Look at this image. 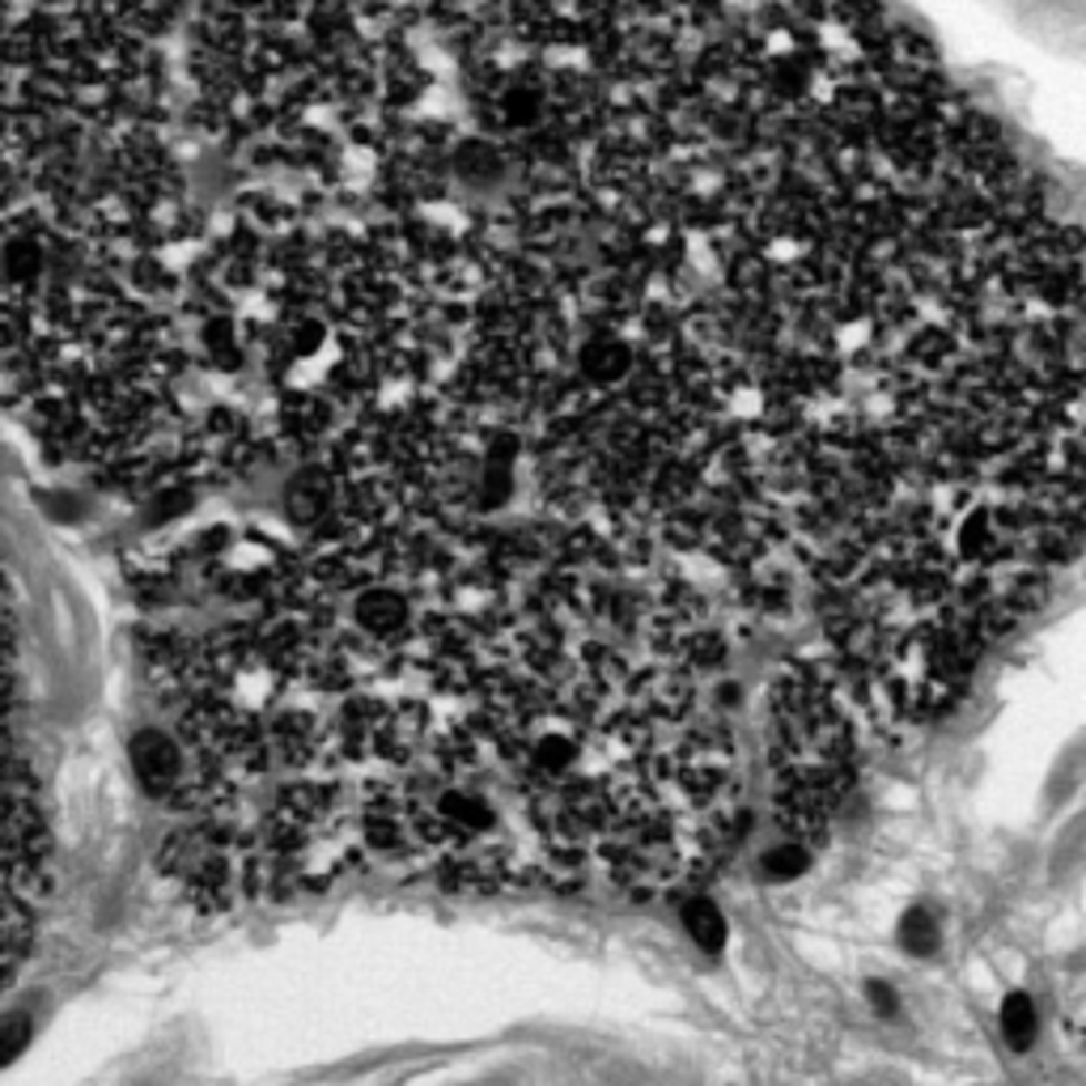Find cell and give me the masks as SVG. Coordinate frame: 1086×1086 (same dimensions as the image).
Here are the masks:
<instances>
[{"label":"cell","mask_w":1086,"mask_h":1086,"mask_svg":"<svg viewBox=\"0 0 1086 1086\" xmlns=\"http://www.w3.org/2000/svg\"><path fill=\"white\" fill-rule=\"evenodd\" d=\"M132 769L145 781V790H170L179 781V748L162 730H141L132 739Z\"/></svg>","instance_id":"6da1fadb"},{"label":"cell","mask_w":1086,"mask_h":1086,"mask_svg":"<svg viewBox=\"0 0 1086 1086\" xmlns=\"http://www.w3.org/2000/svg\"><path fill=\"white\" fill-rule=\"evenodd\" d=\"M332 476L327 471H318V467H311V471H297L293 476V484H290V514L297 518V522H311V518H318L323 509L332 506Z\"/></svg>","instance_id":"7a4b0ae2"},{"label":"cell","mask_w":1086,"mask_h":1086,"mask_svg":"<svg viewBox=\"0 0 1086 1086\" xmlns=\"http://www.w3.org/2000/svg\"><path fill=\"white\" fill-rule=\"evenodd\" d=\"M683 930L692 934L700 951H722L725 938H730V925H725L722 909L713 904V900H688V909H683Z\"/></svg>","instance_id":"3957f363"},{"label":"cell","mask_w":1086,"mask_h":1086,"mask_svg":"<svg viewBox=\"0 0 1086 1086\" xmlns=\"http://www.w3.org/2000/svg\"><path fill=\"white\" fill-rule=\"evenodd\" d=\"M581 365H586V374L595 378V383H620L628 374V365H632V353H628L625 339H595V344H586V353H581Z\"/></svg>","instance_id":"277c9868"},{"label":"cell","mask_w":1086,"mask_h":1086,"mask_svg":"<svg viewBox=\"0 0 1086 1086\" xmlns=\"http://www.w3.org/2000/svg\"><path fill=\"white\" fill-rule=\"evenodd\" d=\"M357 616H362V625L369 632H378V637H387V632H399L404 620H408V603L395 595V590H369L362 595V603H357Z\"/></svg>","instance_id":"5b68a950"},{"label":"cell","mask_w":1086,"mask_h":1086,"mask_svg":"<svg viewBox=\"0 0 1086 1086\" xmlns=\"http://www.w3.org/2000/svg\"><path fill=\"white\" fill-rule=\"evenodd\" d=\"M437 811H441V820L463 828V832L493 828V806L480 794H467V790H446V794L437 798Z\"/></svg>","instance_id":"8992f818"},{"label":"cell","mask_w":1086,"mask_h":1086,"mask_svg":"<svg viewBox=\"0 0 1086 1086\" xmlns=\"http://www.w3.org/2000/svg\"><path fill=\"white\" fill-rule=\"evenodd\" d=\"M1002 1036H1006V1044H1011L1014 1053H1023L1036 1039V1006L1023 993H1011L1002 1002Z\"/></svg>","instance_id":"52a82bcc"},{"label":"cell","mask_w":1086,"mask_h":1086,"mask_svg":"<svg viewBox=\"0 0 1086 1086\" xmlns=\"http://www.w3.org/2000/svg\"><path fill=\"white\" fill-rule=\"evenodd\" d=\"M39 267H43V246H39L34 238H26V234H13L9 246H4V272H9V281H13V285L34 281Z\"/></svg>","instance_id":"ba28073f"},{"label":"cell","mask_w":1086,"mask_h":1086,"mask_svg":"<svg viewBox=\"0 0 1086 1086\" xmlns=\"http://www.w3.org/2000/svg\"><path fill=\"white\" fill-rule=\"evenodd\" d=\"M900 942H904V951H913V955L938 951V921L930 917L925 909H913L909 917L900 921Z\"/></svg>","instance_id":"9c48e42d"},{"label":"cell","mask_w":1086,"mask_h":1086,"mask_svg":"<svg viewBox=\"0 0 1086 1086\" xmlns=\"http://www.w3.org/2000/svg\"><path fill=\"white\" fill-rule=\"evenodd\" d=\"M806 866H811V853H806L802 845H773L769 853H764V874H769V879H781V883H785V879H798Z\"/></svg>","instance_id":"30bf717a"},{"label":"cell","mask_w":1086,"mask_h":1086,"mask_svg":"<svg viewBox=\"0 0 1086 1086\" xmlns=\"http://www.w3.org/2000/svg\"><path fill=\"white\" fill-rule=\"evenodd\" d=\"M26 1036H30V1023H26V1014H9V1023H4V1039H0V1053H4V1062H13V1057L22 1053Z\"/></svg>","instance_id":"8fae6325"},{"label":"cell","mask_w":1086,"mask_h":1086,"mask_svg":"<svg viewBox=\"0 0 1086 1086\" xmlns=\"http://www.w3.org/2000/svg\"><path fill=\"white\" fill-rule=\"evenodd\" d=\"M535 760L544 764V769H552V773H560L569 760H574V748L565 743V739H544L539 748H535Z\"/></svg>","instance_id":"7c38bea8"},{"label":"cell","mask_w":1086,"mask_h":1086,"mask_svg":"<svg viewBox=\"0 0 1086 1086\" xmlns=\"http://www.w3.org/2000/svg\"><path fill=\"white\" fill-rule=\"evenodd\" d=\"M870 1002H874V1011H883V1014H895V997H892V989L887 985H870Z\"/></svg>","instance_id":"4fadbf2b"}]
</instances>
